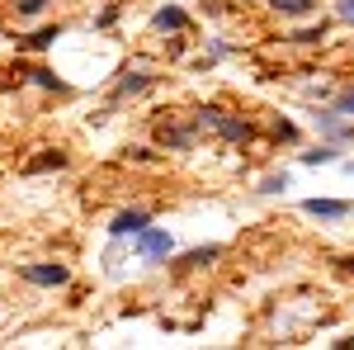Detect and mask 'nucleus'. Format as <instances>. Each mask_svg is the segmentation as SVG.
Wrapping results in <instances>:
<instances>
[{
  "label": "nucleus",
  "mask_w": 354,
  "mask_h": 350,
  "mask_svg": "<svg viewBox=\"0 0 354 350\" xmlns=\"http://www.w3.org/2000/svg\"><path fill=\"white\" fill-rule=\"evenodd\" d=\"M345 170H350V175H354V157H350V161H345Z\"/></svg>",
  "instance_id": "obj_22"
},
{
  "label": "nucleus",
  "mask_w": 354,
  "mask_h": 350,
  "mask_svg": "<svg viewBox=\"0 0 354 350\" xmlns=\"http://www.w3.org/2000/svg\"><path fill=\"white\" fill-rule=\"evenodd\" d=\"M330 346H335V350H354V331H350V336H340V341H330Z\"/></svg>",
  "instance_id": "obj_21"
},
{
  "label": "nucleus",
  "mask_w": 354,
  "mask_h": 350,
  "mask_svg": "<svg viewBox=\"0 0 354 350\" xmlns=\"http://www.w3.org/2000/svg\"><path fill=\"white\" fill-rule=\"evenodd\" d=\"M194 123H198V128H213V133L227 137L232 147H245V142L255 137L250 119H241V114H227V109H218V105H198V109H194Z\"/></svg>",
  "instance_id": "obj_1"
},
{
  "label": "nucleus",
  "mask_w": 354,
  "mask_h": 350,
  "mask_svg": "<svg viewBox=\"0 0 354 350\" xmlns=\"http://www.w3.org/2000/svg\"><path fill=\"white\" fill-rule=\"evenodd\" d=\"M330 38V24L322 19V24H312V28H298V33H288V43H307V48H317V43H326Z\"/></svg>",
  "instance_id": "obj_13"
},
{
  "label": "nucleus",
  "mask_w": 354,
  "mask_h": 350,
  "mask_svg": "<svg viewBox=\"0 0 354 350\" xmlns=\"http://www.w3.org/2000/svg\"><path fill=\"white\" fill-rule=\"evenodd\" d=\"M151 85V76L147 71H123V81H118V90H113V100H128V95H142Z\"/></svg>",
  "instance_id": "obj_10"
},
{
  "label": "nucleus",
  "mask_w": 354,
  "mask_h": 350,
  "mask_svg": "<svg viewBox=\"0 0 354 350\" xmlns=\"http://www.w3.org/2000/svg\"><path fill=\"white\" fill-rule=\"evenodd\" d=\"M62 166H66V152H48V157L28 161V170H62Z\"/></svg>",
  "instance_id": "obj_16"
},
{
  "label": "nucleus",
  "mask_w": 354,
  "mask_h": 350,
  "mask_svg": "<svg viewBox=\"0 0 354 350\" xmlns=\"http://www.w3.org/2000/svg\"><path fill=\"white\" fill-rule=\"evenodd\" d=\"M48 10V0H15V15L19 19H33V15H43Z\"/></svg>",
  "instance_id": "obj_18"
},
{
  "label": "nucleus",
  "mask_w": 354,
  "mask_h": 350,
  "mask_svg": "<svg viewBox=\"0 0 354 350\" xmlns=\"http://www.w3.org/2000/svg\"><path fill=\"white\" fill-rule=\"evenodd\" d=\"M274 15H283V19H302V15H312L317 10V0H270Z\"/></svg>",
  "instance_id": "obj_11"
},
{
  "label": "nucleus",
  "mask_w": 354,
  "mask_h": 350,
  "mask_svg": "<svg viewBox=\"0 0 354 350\" xmlns=\"http://www.w3.org/2000/svg\"><path fill=\"white\" fill-rule=\"evenodd\" d=\"M156 137H161V147L189 152L194 142H198V123H161V128H156Z\"/></svg>",
  "instance_id": "obj_5"
},
{
  "label": "nucleus",
  "mask_w": 354,
  "mask_h": 350,
  "mask_svg": "<svg viewBox=\"0 0 354 350\" xmlns=\"http://www.w3.org/2000/svg\"><path fill=\"white\" fill-rule=\"evenodd\" d=\"M274 137H279V142H298V128H293L283 114H274Z\"/></svg>",
  "instance_id": "obj_20"
},
{
  "label": "nucleus",
  "mask_w": 354,
  "mask_h": 350,
  "mask_svg": "<svg viewBox=\"0 0 354 350\" xmlns=\"http://www.w3.org/2000/svg\"><path fill=\"white\" fill-rule=\"evenodd\" d=\"M147 222H151V209H123V213H113V222H109V237H113V242H123V237L142 232Z\"/></svg>",
  "instance_id": "obj_4"
},
{
  "label": "nucleus",
  "mask_w": 354,
  "mask_h": 350,
  "mask_svg": "<svg viewBox=\"0 0 354 350\" xmlns=\"http://www.w3.org/2000/svg\"><path fill=\"white\" fill-rule=\"evenodd\" d=\"M345 270H350V274H354V256H350V261H345Z\"/></svg>",
  "instance_id": "obj_23"
},
{
  "label": "nucleus",
  "mask_w": 354,
  "mask_h": 350,
  "mask_svg": "<svg viewBox=\"0 0 354 350\" xmlns=\"http://www.w3.org/2000/svg\"><path fill=\"white\" fill-rule=\"evenodd\" d=\"M288 185H293V180H288V170H283V175H265V180H260V194H283Z\"/></svg>",
  "instance_id": "obj_17"
},
{
  "label": "nucleus",
  "mask_w": 354,
  "mask_h": 350,
  "mask_svg": "<svg viewBox=\"0 0 354 350\" xmlns=\"http://www.w3.org/2000/svg\"><path fill=\"white\" fill-rule=\"evenodd\" d=\"M19 274H24L28 284H38V289H62L71 279V270L62 265V261H38V265H24Z\"/></svg>",
  "instance_id": "obj_3"
},
{
  "label": "nucleus",
  "mask_w": 354,
  "mask_h": 350,
  "mask_svg": "<svg viewBox=\"0 0 354 350\" xmlns=\"http://www.w3.org/2000/svg\"><path fill=\"white\" fill-rule=\"evenodd\" d=\"M28 76H33V81L43 85V90H66V81H62V76H57L53 67H33V71H28Z\"/></svg>",
  "instance_id": "obj_15"
},
{
  "label": "nucleus",
  "mask_w": 354,
  "mask_h": 350,
  "mask_svg": "<svg viewBox=\"0 0 354 350\" xmlns=\"http://www.w3.org/2000/svg\"><path fill=\"white\" fill-rule=\"evenodd\" d=\"M330 109H335L340 119H354V85H350V90H340V95H335V105H330Z\"/></svg>",
  "instance_id": "obj_19"
},
{
  "label": "nucleus",
  "mask_w": 354,
  "mask_h": 350,
  "mask_svg": "<svg viewBox=\"0 0 354 350\" xmlns=\"http://www.w3.org/2000/svg\"><path fill=\"white\" fill-rule=\"evenodd\" d=\"M330 161H340V147L335 142H322L317 152H302V166H330Z\"/></svg>",
  "instance_id": "obj_14"
},
{
  "label": "nucleus",
  "mask_w": 354,
  "mask_h": 350,
  "mask_svg": "<svg viewBox=\"0 0 354 350\" xmlns=\"http://www.w3.org/2000/svg\"><path fill=\"white\" fill-rule=\"evenodd\" d=\"M133 246H137V256L147 261V265H156V261H165L170 256V232L165 227H142V232H133Z\"/></svg>",
  "instance_id": "obj_2"
},
{
  "label": "nucleus",
  "mask_w": 354,
  "mask_h": 350,
  "mask_svg": "<svg viewBox=\"0 0 354 350\" xmlns=\"http://www.w3.org/2000/svg\"><path fill=\"white\" fill-rule=\"evenodd\" d=\"M151 28H156V33H185V28H189V15H185L180 5H161V10L151 15Z\"/></svg>",
  "instance_id": "obj_7"
},
{
  "label": "nucleus",
  "mask_w": 354,
  "mask_h": 350,
  "mask_svg": "<svg viewBox=\"0 0 354 350\" xmlns=\"http://www.w3.org/2000/svg\"><path fill=\"white\" fill-rule=\"evenodd\" d=\"M317 128H322L330 142H354V123H345L335 109H322V114H317Z\"/></svg>",
  "instance_id": "obj_8"
},
{
  "label": "nucleus",
  "mask_w": 354,
  "mask_h": 350,
  "mask_svg": "<svg viewBox=\"0 0 354 350\" xmlns=\"http://www.w3.org/2000/svg\"><path fill=\"white\" fill-rule=\"evenodd\" d=\"M222 256V246H194V251H185L180 261H175V274H194V270H208L213 261Z\"/></svg>",
  "instance_id": "obj_6"
},
{
  "label": "nucleus",
  "mask_w": 354,
  "mask_h": 350,
  "mask_svg": "<svg viewBox=\"0 0 354 350\" xmlns=\"http://www.w3.org/2000/svg\"><path fill=\"white\" fill-rule=\"evenodd\" d=\"M312 218H326V222H340V218H350V204H340V199H307L302 204Z\"/></svg>",
  "instance_id": "obj_9"
},
{
  "label": "nucleus",
  "mask_w": 354,
  "mask_h": 350,
  "mask_svg": "<svg viewBox=\"0 0 354 350\" xmlns=\"http://www.w3.org/2000/svg\"><path fill=\"white\" fill-rule=\"evenodd\" d=\"M57 38H62V24H57V28H38V33L19 38V48H28V53H43V48H53Z\"/></svg>",
  "instance_id": "obj_12"
}]
</instances>
